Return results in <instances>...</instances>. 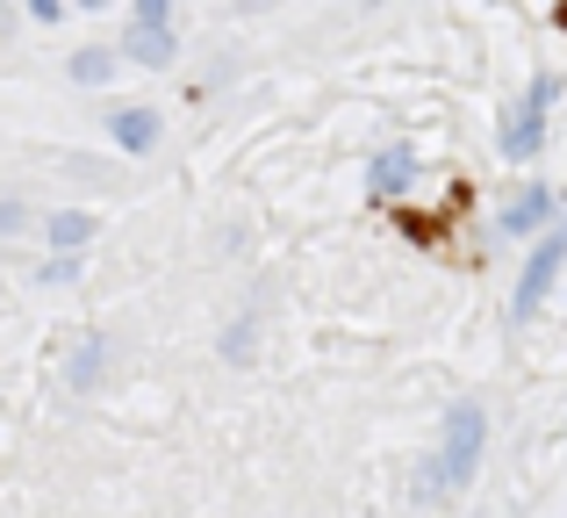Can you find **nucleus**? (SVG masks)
<instances>
[{
	"mask_svg": "<svg viewBox=\"0 0 567 518\" xmlns=\"http://www.w3.org/2000/svg\"><path fill=\"white\" fill-rule=\"evenodd\" d=\"M65 72H72V80H80V87H109L115 72H123V58H115V43H80Z\"/></svg>",
	"mask_w": 567,
	"mask_h": 518,
	"instance_id": "nucleus-10",
	"label": "nucleus"
},
{
	"mask_svg": "<svg viewBox=\"0 0 567 518\" xmlns=\"http://www.w3.org/2000/svg\"><path fill=\"white\" fill-rule=\"evenodd\" d=\"M546 101H554V80H532L525 109L511 115V138H503V152H511V159H532L546 144Z\"/></svg>",
	"mask_w": 567,
	"mask_h": 518,
	"instance_id": "nucleus-6",
	"label": "nucleus"
},
{
	"mask_svg": "<svg viewBox=\"0 0 567 518\" xmlns=\"http://www.w3.org/2000/svg\"><path fill=\"white\" fill-rule=\"evenodd\" d=\"M94 231H101L94 210H51V216H43V245H51L58 266H80V253L94 245Z\"/></svg>",
	"mask_w": 567,
	"mask_h": 518,
	"instance_id": "nucleus-4",
	"label": "nucleus"
},
{
	"mask_svg": "<svg viewBox=\"0 0 567 518\" xmlns=\"http://www.w3.org/2000/svg\"><path fill=\"white\" fill-rule=\"evenodd\" d=\"M115 58H123V65H144V72H166L173 58H181V37H173V8H166V0H144V8L130 14Z\"/></svg>",
	"mask_w": 567,
	"mask_h": 518,
	"instance_id": "nucleus-2",
	"label": "nucleus"
},
{
	"mask_svg": "<svg viewBox=\"0 0 567 518\" xmlns=\"http://www.w3.org/2000/svg\"><path fill=\"white\" fill-rule=\"evenodd\" d=\"M109 138H115V152L144 159V152H158V138H166V115L144 109V101H130V109H115V115H109Z\"/></svg>",
	"mask_w": 567,
	"mask_h": 518,
	"instance_id": "nucleus-5",
	"label": "nucleus"
},
{
	"mask_svg": "<svg viewBox=\"0 0 567 518\" xmlns=\"http://www.w3.org/2000/svg\"><path fill=\"white\" fill-rule=\"evenodd\" d=\"M101 382H109V338L86 332L80 346H72V360H65V389L86 396V389H101Z\"/></svg>",
	"mask_w": 567,
	"mask_h": 518,
	"instance_id": "nucleus-8",
	"label": "nucleus"
},
{
	"mask_svg": "<svg viewBox=\"0 0 567 518\" xmlns=\"http://www.w3.org/2000/svg\"><path fill=\"white\" fill-rule=\"evenodd\" d=\"M416 181V152L410 144H388V152H374V166H367V187H374V202H402Z\"/></svg>",
	"mask_w": 567,
	"mask_h": 518,
	"instance_id": "nucleus-7",
	"label": "nucleus"
},
{
	"mask_svg": "<svg viewBox=\"0 0 567 518\" xmlns=\"http://www.w3.org/2000/svg\"><path fill=\"white\" fill-rule=\"evenodd\" d=\"M14 231H29V202H0V238H14Z\"/></svg>",
	"mask_w": 567,
	"mask_h": 518,
	"instance_id": "nucleus-12",
	"label": "nucleus"
},
{
	"mask_svg": "<svg viewBox=\"0 0 567 518\" xmlns=\"http://www.w3.org/2000/svg\"><path fill=\"white\" fill-rule=\"evenodd\" d=\"M482 447H488V410L467 396V404H453L445 425H439V454H431V468H424V497L431 505H445V497L467 490L474 468H482Z\"/></svg>",
	"mask_w": 567,
	"mask_h": 518,
	"instance_id": "nucleus-1",
	"label": "nucleus"
},
{
	"mask_svg": "<svg viewBox=\"0 0 567 518\" xmlns=\"http://www.w3.org/2000/svg\"><path fill=\"white\" fill-rule=\"evenodd\" d=\"M546 216H554V187H525V195L496 216V231H503V238H525V231L546 224Z\"/></svg>",
	"mask_w": 567,
	"mask_h": 518,
	"instance_id": "nucleus-9",
	"label": "nucleus"
},
{
	"mask_svg": "<svg viewBox=\"0 0 567 518\" xmlns=\"http://www.w3.org/2000/svg\"><path fill=\"white\" fill-rule=\"evenodd\" d=\"M251 338H259V317L230 324V332H223V360H245V353H251Z\"/></svg>",
	"mask_w": 567,
	"mask_h": 518,
	"instance_id": "nucleus-11",
	"label": "nucleus"
},
{
	"mask_svg": "<svg viewBox=\"0 0 567 518\" xmlns=\"http://www.w3.org/2000/svg\"><path fill=\"white\" fill-rule=\"evenodd\" d=\"M560 266H567V216H560L554 231H546L539 245H532L525 274H517V303H511V324H532V317H539V303H546V295H554Z\"/></svg>",
	"mask_w": 567,
	"mask_h": 518,
	"instance_id": "nucleus-3",
	"label": "nucleus"
}]
</instances>
